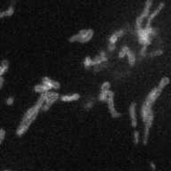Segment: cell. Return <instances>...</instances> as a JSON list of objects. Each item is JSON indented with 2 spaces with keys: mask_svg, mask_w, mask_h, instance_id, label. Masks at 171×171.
Masks as SVG:
<instances>
[{
  "mask_svg": "<svg viewBox=\"0 0 171 171\" xmlns=\"http://www.w3.org/2000/svg\"><path fill=\"white\" fill-rule=\"evenodd\" d=\"M163 89L164 88L159 85L153 87V89L150 91V93L147 95V96L145 97L144 103L141 106V117H142L143 122L144 124V132H143V135H142V142L144 145H146L147 143H148L151 128L153 127V120H154L153 105L156 102V100L159 97V95H161Z\"/></svg>",
  "mask_w": 171,
  "mask_h": 171,
  "instance_id": "cell-1",
  "label": "cell"
},
{
  "mask_svg": "<svg viewBox=\"0 0 171 171\" xmlns=\"http://www.w3.org/2000/svg\"><path fill=\"white\" fill-rule=\"evenodd\" d=\"M44 102H45V95H44V94H40L39 97L37 99V102L34 104V105H32L31 108H29L26 110V112L21 120L20 125L18 126V128H16L15 134L17 136L21 137L27 133V131L31 128L32 123L34 122V120L37 118L39 112L42 111V106Z\"/></svg>",
  "mask_w": 171,
  "mask_h": 171,
  "instance_id": "cell-2",
  "label": "cell"
},
{
  "mask_svg": "<svg viewBox=\"0 0 171 171\" xmlns=\"http://www.w3.org/2000/svg\"><path fill=\"white\" fill-rule=\"evenodd\" d=\"M135 33L137 35L138 42L142 46H149L152 43L153 37L157 34V31L153 28V26H144L134 29Z\"/></svg>",
  "mask_w": 171,
  "mask_h": 171,
  "instance_id": "cell-3",
  "label": "cell"
},
{
  "mask_svg": "<svg viewBox=\"0 0 171 171\" xmlns=\"http://www.w3.org/2000/svg\"><path fill=\"white\" fill-rule=\"evenodd\" d=\"M95 31L92 29H82L77 33L73 34L72 36L69 37L70 43H80V44H86L88 43L92 38L94 37Z\"/></svg>",
  "mask_w": 171,
  "mask_h": 171,
  "instance_id": "cell-4",
  "label": "cell"
},
{
  "mask_svg": "<svg viewBox=\"0 0 171 171\" xmlns=\"http://www.w3.org/2000/svg\"><path fill=\"white\" fill-rule=\"evenodd\" d=\"M43 94L45 95V102L43 104L42 111H47L58 100H60V95L56 90H50Z\"/></svg>",
  "mask_w": 171,
  "mask_h": 171,
  "instance_id": "cell-5",
  "label": "cell"
},
{
  "mask_svg": "<svg viewBox=\"0 0 171 171\" xmlns=\"http://www.w3.org/2000/svg\"><path fill=\"white\" fill-rule=\"evenodd\" d=\"M153 0H146V2L144 3V6L143 8V11L141 13L136 17L135 19V23H134V29L137 28H141L143 27V22L144 20H146L147 17L149 16L150 12H151V9L153 7Z\"/></svg>",
  "mask_w": 171,
  "mask_h": 171,
  "instance_id": "cell-6",
  "label": "cell"
},
{
  "mask_svg": "<svg viewBox=\"0 0 171 171\" xmlns=\"http://www.w3.org/2000/svg\"><path fill=\"white\" fill-rule=\"evenodd\" d=\"M126 34L125 29H120L118 31H114L113 33L110 34V36L108 38V46L107 48L109 52H113L116 49V44L120 40V38L124 36Z\"/></svg>",
  "mask_w": 171,
  "mask_h": 171,
  "instance_id": "cell-7",
  "label": "cell"
},
{
  "mask_svg": "<svg viewBox=\"0 0 171 171\" xmlns=\"http://www.w3.org/2000/svg\"><path fill=\"white\" fill-rule=\"evenodd\" d=\"M106 104L108 106V110L110 112V116L113 119H119L121 117V113L117 110L116 105H115V95L114 92L110 91L109 94V96L107 98Z\"/></svg>",
  "mask_w": 171,
  "mask_h": 171,
  "instance_id": "cell-8",
  "label": "cell"
},
{
  "mask_svg": "<svg viewBox=\"0 0 171 171\" xmlns=\"http://www.w3.org/2000/svg\"><path fill=\"white\" fill-rule=\"evenodd\" d=\"M110 87H111V84L109 81H104V83L101 85V86H100V93H99L97 97V99L100 102L106 103L107 98L109 96V94L111 91Z\"/></svg>",
  "mask_w": 171,
  "mask_h": 171,
  "instance_id": "cell-9",
  "label": "cell"
},
{
  "mask_svg": "<svg viewBox=\"0 0 171 171\" xmlns=\"http://www.w3.org/2000/svg\"><path fill=\"white\" fill-rule=\"evenodd\" d=\"M128 114L130 118V125L133 128H136L137 127V114H136V104L132 102L128 106Z\"/></svg>",
  "mask_w": 171,
  "mask_h": 171,
  "instance_id": "cell-10",
  "label": "cell"
},
{
  "mask_svg": "<svg viewBox=\"0 0 171 171\" xmlns=\"http://www.w3.org/2000/svg\"><path fill=\"white\" fill-rule=\"evenodd\" d=\"M164 7H165V3L164 2H160L153 12H150L149 16L146 19V26H151L152 25V22H153V20L159 15L160 12L164 9Z\"/></svg>",
  "mask_w": 171,
  "mask_h": 171,
  "instance_id": "cell-11",
  "label": "cell"
},
{
  "mask_svg": "<svg viewBox=\"0 0 171 171\" xmlns=\"http://www.w3.org/2000/svg\"><path fill=\"white\" fill-rule=\"evenodd\" d=\"M40 82H42L44 85L46 86L49 90H56L57 91L61 88V84L58 81L53 80L49 77H43Z\"/></svg>",
  "mask_w": 171,
  "mask_h": 171,
  "instance_id": "cell-12",
  "label": "cell"
},
{
  "mask_svg": "<svg viewBox=\"0 0 171 171\" xmlns=\"http://www.w3.org/2000/svg\"><path fill=\"white\" fill-rule=\"evenodd\" d=\"M108 61V55L106 51H101L97 55L93 58V67Z\"/></svg>",
  "mask_w": 171,
  "mask_h": 171,
  "instance_id": "cell-13",
  "label": "cell"
},
{
  "mask_svg": "<svg viewBox=\"0 0 171 171\" xmlns=\"http://www.w3.org/2000/svg\"><path fill=\"white\" fill-rule=\"evenodd\" d=\"M80 98L81 95L79 93H72V94H66V95H60V101L63 103H73L80 100Z\"/></svg>",
  "mask_w": 171,
  "mask_h": 171,
  "instance_id": "cell-14",
  "label": "cell"
},
{
  "mask_svg": "<svg viewBox=\"0 0 171 171\" xmlns=\"http://www.w3.org/2000/svg\"><path fill=\"white\" fill-rule=\"evenodd\" d=\"M14 12H15V7H14V3H12L7 7V9L4 10V11H0V20L11 17L14 14Z\"/></svg>",
  "mask_w": 171,
  "mask_h": 171,
  "instance_id": "cell-15",
  "label": "cell"
},
{
  "mask_svg": "<svg viewBox=\"0 0 171 171\" xmlns=\"http://www.w3.org/2000/svg\"><path fill=\"white\" fill-rule=\"evenodd\" d=\"M8 70H9V61L4 59L0 62V77H3Z\"/></svg>",
  "mask_w": 171,
  "mask_h": 171,
  "instance_id": "cell-16",
  "label": "cell"
},
{
  "mask_svg": "<svg viewBox=\"0 0 171 171\" xmlns=\"http://www.w3.org/2000/svg\"><path fill=\"white\" fill-rule=\"evenodd\" d=\"M126 57L128 59V64H129V66L130 67H133L134 64H135V62H136V57H135V55L134 54V52L131 49L128 51V53L127 54Z\"/></svg>",
  "mask_w": 171,
  "mask_h": 171,
  "instance_id": "cell-17",
  "label": "cell"
},
{
  "mask_svg": "<svg viewBox=\"0 0 171 171\" xmlns=\"http://www.w3.org/2000/svg\"><path fill=\"white\" fill-rule=\"evenodd\" d=\"M33 90H34V92H36V93H38L39 95H40V94H43V93H45V92L50 91V90L48 89V87H47L46 85H44L42 82H40L39 84H37L36 86H34Z\"/></svg>",
  "mask_w": 171,
  "mask_h": 171,
  "instance_id": "cell-18",
  "label": "cell"
},
{
  "mask_svg": "<svg viewBox=\"0 0 171 171\" xmlns=\"http://www.w3.org/2000/svg\"><path fill=\"white\" fill-rule=\"evenodd\" d=\"M83 66L86 70L93 68V58L91 56H86L83 60Z\"/></svg>",
  "mask_w": 171,
  "mask_h": 171,
  "instance_id": "cell-19",
  "label": "cell"
},
{
  "mask_svg": "<svg viewBox=\"0 0 171 171\" xmlns=\"http://www.w3.org/2000/svg\"><path fill=\"white\" fill-rule=\"evenodd\" d=\"M129 50H130L129 46H123L122 47L120 48V50L119 51V54H118L119 58H120V59L125 58V57L127 56V54H128Z\"/></svg>",
  "mask_w": 171,
  "mask_h": 171,
  "instance_id": "cell-20",
  "label": "cell"
},
{
  "mask_svg": "<svg viewBox=\"0 0 171 171\" xmlns=\"http://www.w3.org/2000/svg\"><path fill=\"white\" fill-rule=\"evenodd\" d=\"M163 50H161V49H155V50H153L152 52H150V53H148V56H150V57H159L160 55H163Z\"/></svg>",
  "mask_w": 171,
  "mask_h": 171,
  "instance_id": "cell-21",
  "label": "cell"
},
{
  "mask_svg": "<svg viewBox=\"0 0 171 171\" xmlns=\"http://www.w3.org/2000/svg\"><path fill=\"white\" fill-rule=\"evenodd\" d=\"M141 141H142V135L137 130H134V133H133V142H134V144H138Z\"/></svg>",
  "mask_w": 171,
  "mask_h": 171,
  "instance_id": "cell-22",
  "label": "cell"
},
{
  "mask_svg": "<svg viewBox=\"0 0 171 171\" xmlns=\"http://www.w3.org/2000/svg\"><path fill=\"white\" fill-rule=\"evenodd\" d=\"M95 100L94 99H91V100H88V101H86L84 104V109L86 110H91L94 108V106H95Z\"/></svg>",
  "mask_w": 171,
  "mask_h": 171,
  "instance_id": "cell-23",
  "label": "cell"
},
{
  "mask_svg": "<svg viewBox=\"0 0 171 171\" xmlns=\"http://www.w3.org/2000/svg\"><path fill=\"white\" fill-rule=\"evenodd\" d=\"M5 104H6L7 106H12V105H13V104H14V97L12 96V95L8 96V97L6 99V101H5Z\"/></svg>",
  "mask_w": 171,
  "mask_h": 171,
  "instance_id": "cell-24",
  "label": "cell"
},
{
  "mask_svg": "<svg viewBox=\"0 0 171 171\" xmlns=\"http://www.w3.org/2000/svg\"><path fill=\"white\" fill-rule=\"evenodd\" d=\"M6 131L4 128H0V145L2 144V143L4 142L5 138H6Z\"/></svg>",
  "mask_w": 171,
  "mask_h": 171,
  "instance_id": "cell-25",
  "label": "cell"
},
{
  "mask_svg": "<svg viewBox=\"0 0 171 171\" xmlns=\"http://www.w3.org/2000/svg\"><path fill=\"white\" fill-rule=\"evenodd\" d=\"M149 164H150V168H151L153 170H155V169H157V167H156L155 163H154L153 161H150V163H149Z\"/></svg>",
  "mask_w": 171,
  "mask_h": 171,
  "instance_id": "cell-26",
  "label": "cell"
},
{
  "mask_svg": "<svg viewBox=\"0 0 171 171\" xmlns=\"http://www.w3.org/2000/svg\"><path fill=\"white\" fill-rule=\"evenodd\" d=\"M4 84H5V79L3 77H0V89L3 88Z\"/></svg>",
  "mask_w": 171,
  "mask_h": 171,
  "instance_id": "cell-27",
  "label": "cell"
}]
</instances>
